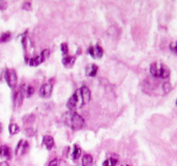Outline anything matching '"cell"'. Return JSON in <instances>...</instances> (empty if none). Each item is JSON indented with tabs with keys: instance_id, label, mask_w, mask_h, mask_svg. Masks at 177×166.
I'll return each mask as SVG.
<instances>
[{
	"instance_id": "cell-27",
	"label": "cell",
	"mask_w": 177,
	"mask_h": 166,
	"mask_svg": "<svg viewBox=\"0 0 177 166\" xmlns=\"http://www.w3.org/2000/svg\"><path fill=\"white\" fill-rule=\"evenodd\" d=\"M121 166H130V165H128V164H123V165Z\"/></svg>"
},
{
	"instance_id": "cell-6",
	"label": "cell",
	"mask_w": 177,
	"mask_h": 166,
	"mask_svg": "<svg viewBox=\"0 0 177 166\" xmlns=\"http://www.w3.org/2000/svg\"><path fill=\"white\" fill-rule=\"evenodd\" d=\"M88 53L93 59H99L103 55V49L99 46L92 47L89 48Z\"/></svg>"
},
{
	"instance_id": "cell-11",
	"label": "cell",
	"mask_w": 177,
	"mask_h": 166,
	"mask_svg": "<svg viewBox=\"0 0 177 166\" xmlns=\"http://www.w3.org/2000/svg\"><path fill=\"white\" fill-rule=\"evenodd\" d=\"M43 144L46 146V148L48 150H51L54 147L55 145V141H54V139L52 136L49 135H47L45 137L43 138Z\"/></svg>"
},
{
	"instance_id": "cell-14",
	"label": "cell",
	"mask_w": 177,
	"mask_h": 166,
	"mask_svg": "<svg viewBox=\"0 0 177 166\" xmlns=\"http://www.w3.org/2000/svg\"><path fill=\"white\" fill-rule=\"evenodd\" d=\"M98 67L95 65H90L86 68V73L89 77H95L97 74Z\"/></svg>"
},
{
	"instance_id": "cell-25",
	"label": "cell",
	"mask_w": 177,
	"mask_h": 166,
	"mask_svg": "<svg viewBox=\"0 0 177 166\" xmlns=\"http://www.w3.org/2000/svg\"><path fill=\"white\" fill-rule=\"evenodd\" d=\"M0 166H10L7 162H1L0 163Z\"/></svg>"
},
{
	"instance_id": "cell-7",
	"label": "cell",
	"mask_w": 177,
	"mask_h": 166,
	"mask_svg": "<svg viewBox=\"0 0 177 166\" xmlns=\"http://www.w3.org/2000/svg\"><path fill=\"white\" fill-rule=\"evenodd\" d=\"M0 157L5 159H10L11 158V150L6 145L0 146Z\"/></svg>"
},
{
	"instance_id": "cell-24",
	"label": "cell",
	"mask_w": 177,
	"mask_h": 166,
	"mask_svg": "<svg viewBox=\"0 0 177 166\" xmlns=\"http://www.w3.org/2000/svg\"><path fill=\"white\" fill-rule=\"evenodd\" d=\"M41 55H42V57L44 59H46L48 57V55H49V51L48 49H44L43 51L42 52V54H41Z\"/></svg>"
},
{
	"instance_id": "cell-5",
	"label": "cell",
	"mask_w": 177,
	"mask_h": 166,
	"mask_svg": "<svg viewBox=\"0 0 177 166\" xmlns=\"http://www.w3.org/2000/svg\"><path fill=\"white\" fill-rule=\"evenodd\" d=\"M52 85L50 83H44L42 84V86L40 88V91H39V94L42 97L44 98H48L51 95L52 93Z\"/></svg>"
},
{
	"instance_id": "cell-19",
	"label": "cell",
	"mask_w": 177,
	"mask_h": 166,
	"mask_svg": "<svg viewBox=\"0 0 177 166\" xmlns=\"http://www.w3.org/2000/svg\"><path fill=\"white\" fill-rule=\"evenodd\" d=\"M10 39H11V33L7 32V33H4L2 34V36L0 38V42H8Z\"/></svg>"
},
{
	"instance_id": "cell-26",
	"label": "cell",
	"mask_w": 177,
	"mask_h": 166,
	"mask_svg": "<svg viewBox=\"0 0 177 166\" xmlns=\"http://www.w3.org/2000/svg\"><path fill=\"white\" fill-rule=\"evenodd\" d=\"M2 130H3V127H2V124L0 123V133L2 132Z\"/></svg>"
},
{
	"instance_id": "cell-29",
	"label": "cell",
	"mask_w": 177,
	"mask_h": 166,
	"mask_svg": "<svg viewBox=\"0 0 177 166\" xmlns=\"http://www.w3.org/2000/svg\"><path fill=\"white\" fill-rule=\"evenodd\" d=\"M176 105H177V100H176Z\"/></svg>"
},
{
	"instance_id": "cell-9",
	"label": "cell",
	"mask_w": 177,
	"mask_h": 166,
	"mask_svg": "<svg viewBox=\"0 0 177 166\" xmlns=\"http://www.w3.org/2000/svg\"><path fill=\"white\" fill-rule=\"evenodd\" d=\"M20 91H22V93L23 94V95H25L27 97H30L31 95L34 94V88L32 86H30V84H23L22 85Z\"/></svg>"
},
{
	"instance_id": "cell-4",
	"label": "cell",
	"mask_w": 177,
	"mask_h": 166,
	"mask_svg": "<svg viewBox=\"0 0 177 166\" xmlns=\"http://www.w3.org/2000/svg\"><path fill=\"white\" fill-rule=\"evenodd\" d=\"M4 79L5 81L11 88L16 87L17 83V77L16 71L13 69H8L5 71V74H4Z\"/></svg>"
},
{
	"instance_id": "cell-18",
	"label": "cell",
	"mask_w": 177,
	"mask_h": 166,
	"mask_svg": "<svg viewBox=\"0 0 177 166\" xmlns=\"http://www.w3.org/2000/svg\"><path fill=\"white\" fill-rule=\"evenodd\" d=\"M116 164H117V160L115 158H108L103 163V166H115Z\"/></svg>"
},
{
	"instance_id": "cell-12",
	"label": "cell",
	"mask_w": 177,
	"mask_h": 166,
	"mask_svg": "<svg viewBox=\"0 0 177 166\" xmlns=\"http://www.w3.org/2000/svg\"><path fill=\"white\" fill-rule=\"evenodd\" d=\"M75 62V57L74 56H66L62 59V64L64 67H72L74 66V64Z\"/></svg>"
},
{
	"instance_id": "cell-10",
	"label": "cell",
	"mask_w": 177,
	"mask_h": 166,
	"mask_svg": "<svg viewBox=\"0 0 177 166\" xmlns=\"http://www.w3.org/2000/svg\"><path fill=\"white\" fill-rule=\"evenodd\" d=\"M23 94L22 93L21 91H17L15 95H14V103L17 107H20L23 103Z\"/></svg>"
},
{
	"instance_id": "cell-16",
	"label": "cell",
	"mask_w": 177,
	"mask_h": 166,
	"mask_svg": "<svg viewBox=\"0 0 177 166\" xmlns=\"http://www.w3.org/2000/svg\"><path fill=\"white\" fill-rule=\"evenodd\" d=\"M19 130H20V128L17 124H11L9 126V131H10L11 134H16L19 132Z\"/></svg>"
},
{
	"instance_id": "cell-15",
	"label": "cell",
	"mask_w": 177,
	"mask_h": 166,
	"mask_svg": "<svg viewBox=\"0 0 177 166\" xmlns=\"http://www.w3.org/2000/svg\"><path fill=\"white\" fill-rule=\"evenodd\" d=\"M93 164V158L90 155H85L82 158V165L90 166Z\"/></svg>"
},
{
	"instance_id": "cell-8",
	"label": "cell",
	"mask_w": 177,
	"mask_h": 166,
	"mask_svg": "<svg viewBox=\"0 0 177 166\" xmlns=\"http://www.w3.org/2000/svg\"><path fill=\"white\" fill-rule=\"evenodd\" d=\"M28 147H29L28 142H23V140H21L17 145V149H16V154L17 156H19V155H23V153H25Z\"/></svg>"
},
{
	"instance_id": "cell-22",
	"label": "cell",
	"mask_w": 177,
	"mask_h": 166,
	"mask_svg": "<svg viewBox=\"0 0 177 166\" xmlns=\"http://www.w3.org/2000/svg\"><path fill=\"white\" fill-rule=\"evenodd\" d=\"M169 48H170V50H171L172 52L177 54V42H172V43L170 44V46H169Z\"/></svg>"
},
{
	"instance_id": "cell-28",
	"label": "cell",
	"mask_w": 177,
	"mask_h": 166,
	"mask_svg": "<svg viewBox=\"0 0 177 166\" xmlns=\"http://www.w3.org/2000/svg\"><path fill=\"white\" fill-rule=\"evenodd\" d=\"M77 166H83L82 164H80V165H77Z\"/></svg>"
},
{
	"instance_id": "cell-17",
	"label": "cell",
	"mask_w": 177,
	"mask_h": 166,
	"mask_svg": "<svg viewBox=\"0 0 177 166\" xmlns=\"http://www.w3.org/2000/svg\"><path fill=\"white\" fill-rule=\"evenodd\" d=\"M80 154H81V150L77 145H74V152H73V159L77 160L80 157Z\"/></svg>"
},
{
	"instance_id": "cell-3",
	"label": "cell",
	"mask_w": 177,
	"mask_h": 166,
	"mask_svg": "<svg viewBox=\"0 0 177 166\" xmlns=\"http://www.w3.org/2000/svg\"><path fill=\"white\" fill-rule=\"evenodd\" d=\"M68 125L73 130H79L84 125V119L76 112H72L68 116Z\"/></svg>"
},
{
	"instance_id": "cell-20",
	"label": "cell",
	"mask_w": 177,
	"mask_h": 166,
	"mask_svg": "<svg viewBox=\"0 0 177 166\" xmlns=\"http://www.w3.org/2000/svg\"><path fill=\"white\" fill-rule=\"evenodd\" d=\"M162 89H163V91H164L166 93H168V92H169L170 91H171L172 87H171V84H170L169 83H163Z\"/></svg>"
},
{
	"instance_id": "cell-2",
	"label": "cell",
	"mask_w": 177,
	"mask_h": 166,
	"mask_svg": "<svg viewBox=\"0 0 177 166\" xmlns=\"http://www.w3.org/2000/svg\"><path fill=\"white\" fill-rule=\"evenodd\" d=\"M150 71L154 77L156 78H162V79H167L170 74L169 67L165 65L159 64V63L154 62L150 65Z\"/></svg>"
},
{
	"instance_id": "cell-13",
	"label": "cell",
	"mask_w": 177,
	"mask_h": 166,
	"mask_svg": "<svg viewBox=\"0 0 177 166\" xmlns=\"http://www.w3.org/2000/svg\"><path fill=\"white\" fill-rule=\"evenodd\" d=\"M44 60H45V59L43 58L42 55H39V56H36L33 59H30L29 60V64L31 67H37L38 65L42 64Z\"/></svg>"
},
{
	"instance_id": "cell-1",
	"label": "cell",
	"mask_w": 177,
	"mask_h": 166,
	"mask_svg": "<svg viewBox=\"0 0 177 166\" xmlns=\"http://www.w3.org/2000/svg\"><path fill=\"white\" fill-rule=\"evenodd\" d=\"M90 98H91V92L89 89L86 86H83L77 90L75 93L69 98L67 103V107L72 111H74L88 103Z\"/></svg>"
},
{
	"instance_id": "cell-23",
	"label": "cell",
	"mask_w": 177,
	"mask_h": 166,
	"mask_svg": "<svg viewBox=\"0 0 177 166\" xmlns=\"http://www.w3.org/2000/svg\"><path fill=\"white\" fill-rule=\"evenodd\" d=\"M59 164H60L59 159H58V158H55V159H54V160H52V161L49 162L48 166H59Z\"/></svg>"
},
{
	"instance_id": "cell-21",
	"label": "cell",
	"mask_w": 177,
	"mask_h": 166,
	"mask_svg": "<svg viewBox=\"0 0 177 166\" xmlns=\"http://www.w3.org/2000/svg\"><path fill=\"white\" fill-rule=\"evenodd\" d=\"M61 52H62V54H68V44H66V43H62V44H61Z\"/></svg>"
}]
</instances>
